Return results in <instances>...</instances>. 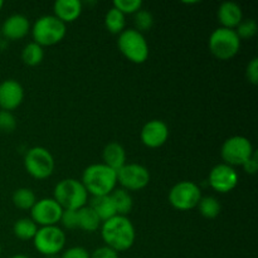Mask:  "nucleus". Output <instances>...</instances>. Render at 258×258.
Listing matches in <instances>:
<instances>
[{
  "label": "nucleus",
  "instance_id": "f257e3e1",
  "mask_svg": "<svg viewBox=\"0 0 258 258\" xmlns=\"http://www.w3.org/2000/svg\"><path fill=\"white\" fill-rule=\"evenodd\" d=\"M101 236L105 246L116 252H125L135 243L136 232L133 222L123 216H115L101 224Z\"/></svg>",
  "mask_w": 258,
  "mask_h": 258
},
{
  "label": "nucleus",
  "instance_id": "f03ea898",
  "mask_svg": "<svg viewBox=\"0 0 258 258\" xmlns=\"http://www.w3.org/2000/svg\"><path fill=\"white\" fill-rule=\"evenodd\" d=\"M82 184L88 194L93 197L108 196L117 185L116 171L105 164H92L82 174Z\"/></svg>",
  "mask_w": 258,
  "mask_h": 258
},
{
  "label": "nucleus",
  "instance_id": "7ed1b4c3",
  "mask_svg": "<svg viewBox=\"0 0 258 258\" xmlns=\"http://www.w3.org/2000/svg\"><path fill=\"white\" fill-rule=\"evenodd\" d=\"M53 199L62 207L63 211H78L87 204L88 193L82 181L67 178L55 185Z\"/></svg>",
  "mask_w": 258,
  "mask_h": 258
},
{
  "label": "nucleus",
  "instance_id": "20e7f679",
  "mask_svg": "<svg viewBox=\"0 0 258 258\" xmlns=\"http://www.w3.org/2000/svg\"><path fill=\"white\" fill-rule=\"evenodd\" d=\"M67 27L64 23L60 22L54 15H43L32 27V35L34 43L40 47H50L66 37Z\"/></svg>",
  "mask_w": 258,
  "mask_h": 258
},
{
  "label": "nucleus",
  "instance_id": "39448f33",
  "mask_svg": "<svg viewBox=\"0 0 258 258\" xmlns=\"http://www.w3.org/2000/svg\"><path fill=\"white\" fill-rule=\"evenodd\" d=\"M117 45L123 57L130 62L141 64L149 58V44L143 33L134 28L125 29L118 34Z\"/></svg>",
  "mask_w": 258,
  "mask_h": 258
},
{
  "label": "nucleus",
  "instance_id": "423d86ee",
  "mask_svg": "<svg viewBox=\"0 0 258 258\" xmlns=\"http://www.w3.org/2000/svg\"><path fill=\"white\" fill-rule=\"evenodd\" d=\"M208 45L214 57L221 60H228L238 54L241 49V39L236 30L219 27L209 37Z\"/></svg>",
  "mask_w": 258,
  "mask_h": 258
},
{
  "label": "nucleus",
  "instance_id": "0eeeda50",
  "mask_svg": "<svg viewBox=\"0 0 258 258\" xmlns=\"http://www.w3.org/2000/svg\"><path fill=\"white\" fill-rule=\"evenodd\" d=\"M54 158L48 149L34 146L24 156V168L32 178L43 180L49 178L54 171Z\"/></svg>",
  "mask_w": 258,
  "mask_h": 258
},
{
  "label": "nucleus",
  "instance_id": "6e6552de",
  "mask_svg": "<svg viewBox=\"0 0 258 258\" xmlns=\"http://www.w3.org/2000/svg\"><path fill=\"white\" fill-rule=\"evenodd\" d=\"M254 153L253 145L244 136H232L227 139L221 149V156L224 164L232 166H242Z\"/></svg>",
  "mask_w": 258,
  "mask_h": 258
},
{
  "label": "nucleus",
  "instance_id": "1a4fd4ad",
  "mask_svg": "<svg viewBox=\"0 0 258 258\" xmlns=\"http://www.w3.org/2000/svg\"><path fill=\"white\" fill-rule=\"evenodd\" d=\"M168 198L173 208L185 212L198 207L202 198V191L198 184L194 181L183 180L176 183L170 189Z\"/></svg>",
  "mask_w": 258,
  "mask_h": 258
},
{
  "label": "nucleus",
  "instance_id": "9d476101",
  "mask_svg": "<svg viewBox=\"0 0 258 258\" xmlns=\"http://www.w3.org/2000/svg\"><path fill=\"white\" fill-rule=\"evenodd\" d=\"M34 248L44 256H55L66 246V233L57 226L40 227L33 238Z\"/></svg>",
  "mask_w": 258,
  "mask_h": 258
},
{
  "label": "nucleus",
  "instance_id": "9b49d317",
  "mask_svg": "<svg viewBox=\"0 0 258 258\" xmlns=\"http://www.w3.org/2000/svg\"><path fill=\"white\" fill-rule=\"evenodd\" d=\"M116 175L117 183H120L125 190H141L150 183V173L148 168L140 164L126 163L122 168L116 171Z\"/></svg>",
  "mask_w": 258,
  "mask_h": 258
},
{
  "label": "nucleus",
  "instance_id": "f8f14e48",
  "mask_svg": "<svg viewBox=\"0 0 258 258\" xmlns=\"http://www.w3.org/2000/svg\"><path fill=\"white\" fill-rule=\"evenodd\" d=\"M63 209L53 198H43L35 202L33 208L30 209L32 221L37 226L50 227L57 226L60 221Z\"/></svg>",
  "mask_w": 258,
  "mask_h": 258
},
{
  "label": "nucleus",
  "instance_id": "ddd939ff",
  "mask_svg": "<svg viewBox=\"0 0 258 258\" xmlns=\"http://www.w3.org/2000/svg\"><path fill=\"white\" fill-rule=\"evenodd\" d=\"M238 173L236 169L227 164H217L208 176V183L213 190L221 194L229 193L238 185Z\"/></svg>",
  "mask_w": 258,
  "mask_h": 258
},
{
  "label": "nucleus",
  "instance_id": "4468645a",
  "mask_svg": "<svg viewBox=\"0 0 258 258\" xmlns=\"http://www.w3.org/2000/svg\"><path fill=\"white\" fill-rule=\"evenodd\" d=\"M141 143L150 149L163 146L169 139V127L164 121L151 120L143 126L140 133Z\"/></svg>",
  "mask_w": 258,
  "mask_h": 258
},
{
  "label": "nucleus",
  "instance_id": "2eb2a0df",
  "mask_svg": "<svg viewBox=\"0 0 258 258\" xmlns=\"http://www.w3.org/2000/svg\"><path fill=\"white\" fill-rule=\"evenodd\" d=\"M24 100V88L18 81L5 80L0 83V108L3 111L17 110Z\"/></svg>",
  "mask_w": 258,
  "mask_h": 258
},
{
  "label": "nucleus",
  "instance_id": "dca6fc26",
  "mask_svg": "<svg viewBox=\"0 0 258 258\" xmlns=\"http://www.w3.org/2000/svg\"><path fill=\"white\" fill-rule=\"evenodd\" d=\"M30 23L25 15L13 14L8 17L0 28V33L3 37L9 40L23 39L29 33Z\"/></svg>",
  "mask_w": 258,
  "mask_h": 258
},
{
  "label": "nucleus",
  "instance_id": "f3484780",
  "mask_svg": "<svg viewBox=\"0 0 258 258\" xmlns=\"http://www.w3.org/2000/svg\"><path fill=\"white\" fill-rule=\"evenodd\" d=\"M217 18H218L222 28L234 30L243 19V13L237 3L224 2L219 5L218 10H217Z\"/></svg>",
  "mask_w": 258,
  "mask_h": 258
},
{
  "label": "nucleus",
  "instance_id": "a211bd4d",
  "mask_svg": "<svg viewBox=\"0 0 258 258\" xmlns=\"http://www.w3.org/2000/svg\"><path fill=\"white\" fill-rule=\"evenodd\" d=\"M53 12L54 17L64 24L73 23L82 13V3L80 0H57L53 4Z\"/></svg>",
  "mask_w": 258,
  "mask_h": 258
},
{
  "label": "nucleus",
  "instance_id": "6ab92c4d",
  "mask_svg": "<svg viewBox=\"0 0 258 258\" xmlns=\"http://www.w3.org/2000/svg\"><path fill=\"white\" fill-rule=\"evenodd\" d=\"M102 159L105 165L117 171L126 164V151L118 143H110L103 149Z\"/></svg>",
  "mask_w": 258,
  "mask_h": 258
},
{
  "label": "nucleus",
  "instance_id": "aec40b11",
  "mask_svg": "<svg viewBox=\"0 0 258 258\" xmlns=\"http://www.w3.org/2000/svg\"><path fill=\"white\" fill-rule=\"evenodd\" d=\"M88 207L97 214L101 222H105L107 219L112 218V217L117 216L110 194L108 196L93 197L92 201H91V204Z\"/></svg>",
  "mask_w": 258,
  "mask_h": 258
},
{
  "label": "nucleus",
  "instance_id": "412c9836",
  "mask_svg": "<svg viewBox=\"0 0 258 258\" xmlns=\"http://www.w3.org/2000/svg\"><path fill=\"white\" fill-rule=\"evenodd\" d=\"M110 196L113 202L117 216L127 217V214L133 211L134 207L133 197L130 196V193L125 190V189H115Z\"/></svg>",
  "mask_w": 258,
  "mask_h": 258
},
{
  "label": "nucleus",
  "instance_id": "4be33fe9",
  "mask_svg": "<svg viewBox=\"0 0 258 258\" xmlns=\"http://www.w3.org/2000/svg\"><path fill=\"white\" fill-rule=\"evenodd\" d=\"M101 224H102L101 219L90 207L86 206L78 209V228L92 233L100 228Z\"/></svg>",
  "mask_w": 258,
  "mask_h": 258
},
{
  "label": "nucleus",
  "instance_id": "5701e85b",
  "mask_svg": "<svg viewBox=\"0 0 258 258\" xmlns=\"http://www.w3.org/2000/svg\"><path fill=\"white\" fill-rule=\"evenodd\" d=\"M105 27L112 34H121L126 27V15L112 7L105 15Z\"/></svg>",
  "mask_w": 258,
  "mask_h": 258
},
{
  "label": "nucleus",
  "instance_id": "b1692460",
  "mask_svg": "<svg viewBox=\"0 0 258 258\" xmlns=\"http://www.w3.org/2000/svg\"><path fill=\"white\" fill-rule=\"evenodd\" d=\"M38 231V226L30 218H20L13 226V232L15 237L22 241H30L34 238Z\"/></svg>",
  "mask_w": 258,
  "mask_h": 258
},
{
  "label": "nucleus",
  "instance_id": "393cba45",
  "mask_svg": "<svg viewBox=\"0 0 258 258\" xmlns=\"http://www.w3.org/2000/svg\"><path fill=\"white\" fill-rule=\"evenodd\" d=\"M13 204L22 211H30L37 202L34 191L29 188H19L13 193Z\"/></svg>",
  "mask_w": 258,
  "mask_h": 258
},
{
  "label": "nucleus",
  "instance_id": "a878e982",
  "mask_svg": "<svg viewBox=\"0 0 258 258\" xmlns=\"http://www.w3.org/2000/svg\"><path fill=\"white\" fill-rule=\"evenodd\" d=\"M43 58H44L43 47H40L39 44L34 42L25 45L22 52V60L27 66H30V67H35V66L40 64Z\"/></svg>",
  "mask_w": 258,
  "mask_h": 258
},
{
  "label": "nucleus",
  "instance_id": "bb28decb",
  "mask_svg": "<svg viewBox=\"0 0 258 258\" xmlns=\"http://www.w3.org/2000/svg\"><path fill=\"white\" fill-rule=\"evenodd\" d=\"M199 213L207 219H214L222 211L221 203L214 197H202L198 203Z\"/></svg>",
  "mask_w": 258,
  "mask_h": 258
},
{
  "label": "nucleus",
  "instance_id": "cd10ccee",
  "mask_svg": "<svg viewBox=\"0 0 258 258\" xmlns=\"http://www.w3.org/2000/svg\"><path fill=\"white\" fill-rule=\"evenodd\" d=\"M134 24H135V28L138 32L144 33L148 32L153 28L154 25V17L149 10L140 9L138 13L134 14Z\"/></svg>",
  "mask_w": 258,
  "mask_h": 258
},
{
  "label": "nucleus",
  "instance_id": "c85d7f7f",
  "mask_svg": "<svg viewBox=\"0 0 258 258\" xmlns=\"http://www.w3.org/2000/svg\"><path fill=\"white\" fill-rule=\"evenodd\" d=\"M236 33L238 35L239 39H251L254 35L257 34L258 25L257 22L254 19H242V22L239 23L238 27L236 28Z\"/></svg>",
  "mask_w": 258,
  "mask_h": 258
},
{
  "label": "nucleus",
  "instance_id": "c756f323",
  "mask_svg": "<svg viewBox=\"0 0 258 258\" xmlns=\"http://www.w3.org/2000/svg\"><path fill=\"white\" fill-rule=\"evenodd\" d=\"M113 8H116L123 15H134L139 10L143 9V2L141 0H115L113 2Z\"/></svg>",
  "mask_w": 258,
  "mask_h": 258
},
{
  "label": "nucleus",
  "instance_id": "7c9ffc66",
  "mask_svg": "<svg viewBox=\"0 0 258 258\" xmlns=\"http://www.w3.org/2000/svg\"><path fill=\"white\" fill-rule=\"evenodd\" d=\"M17 127V118L9 111H0V131L13 133Z\"/></svg>",
  "mask_w": 258,
  "mask_h": 258
},
{
  "label": "nucleus",
  "instance_id": "2f4dec72",
  "mask_svg": "<svg viewBox=\"0 0 258 258\" xmlns=\"http://www.w3.org/2000/svg\"><path fill=\"white\" fill-rule=\"evenodd\" d=\"M59 222L67 229L78 228V211H63Z\"/></svg>",
  "mask_w": 258,
  "mask_h": 258
},
{
  "label": "nucleus",
  "instance_id": "473e14b6",
  "mask_svg": "<svg viewBox=\"0 0 258 258\" xmlns=\"http://www.w3.org/2000/svg\"><path fill=\"white\" fill-rule=\"evenodd\" d=\"M246 77L249 83L256 86L258 83V58L254 57L249 60L246 68Z\"/></svg>",
  "mask_w": 258,
  "mask_h": 258
},
{
  "label": "nucleus",
  "instance_id": "72a5a7b5",
  "mask_svg": "<svg viewBox=\"0 0 258 258\" xmlns=\"http://www.w3.org/2000/svg\"><path fill=\"white\" fill-rule=\"evenodd\" d=\"M60 258H90V253L86 248L80 246L71 247V248L63 251Z\"/></svg>",
  "mask_w": 258,
  "mask_h": 258
},
{
  "label": "nucleus",
  "instance_id": "f704fd0d",
  "mask_svg": "<svg viewBox=\"0 0 258 258\" xmlns=\"http://www.w3.org/2000/svg\"><path fill=\"white\" fill-rule=\"evenodd\" d=\"M90 258H118V253L115 249L110 248V247L102 246L96 248L90 254Z\"/></svg>",
  "mask_w": 258,
  "mask_h": 258
},
{
  "label": "nucleus",
  "instance_id": "c9c22d12",
  "mask_svg": "<svg viewBox=\"0 0 258 258\" xmlns=\"http://www.w3.org/2000/svg\"><path fill=\"white\" fill-rule=\"evenodd\" d=\"M242 168L244 169V171H246L247 174H256L257 170H258V158H257V153L254 151L253 155L251 156V158L248 159V160L246 161V163L242 165Z\"/></svg>",
  "mask_w": 258,
  "mask_h": 258
},
{
  "label": "nucleus",
  "instance_id": "e433bc0d",
  "mask_svg": "<svg viewBox=\"0 0 258 258\" xmlns=\"http://www.w3.org/2000/svg\"><path fill=\"white\" fill-rule=\"evenodd\" d=\"M10 258H29V257H27L25 254H15V256H13Z\"/></svg>",
  "mask_w": 258,
  "mask_h": 258
},
{
  "label": "nucleus",
  "instance_id": "4c0bfd02",
  "mask_svg": "<svg viewBox=\"0 0 258 258\" xmlns=\"http://www.w3.org/2000/svg\"><path fill=\"white\" fill-rule=\"evenodd\" d=\"M3 7H4V2H3V0H0V10L3 9Z\"/></svg>",
  "mask_w": 258,
  "mask_h": 258
},
{
  "label": "nucleus",
  "instance_id": "58836bf2",
  "mask_svg": "<svg viewBox=\"0 0 258 258\" xmlns=\"http://www.w3.org/2000/svg\"><path fill=\"white\" fill-rule=\"evenodd\" d=\"M2 252H3V248H2V244H0V256H2Z\"/></svg>",
  "mask_w": 258,
  "mask_h": 258
},
{
  "label": "nucleus",
  "instance_id": "ea45409f",
  "mask_svg": "<svg viewBox=\"0 0 258 258\" xmlns=\"http://www.w3.org/2000/svg\"><path fill=\"white\" fill-rule=\"evenodd\" d=\"M0 37H2V33H0Z\"/></svg>",
  "mask_w": 258,
  "mask_h": 258
}]
</instances>
